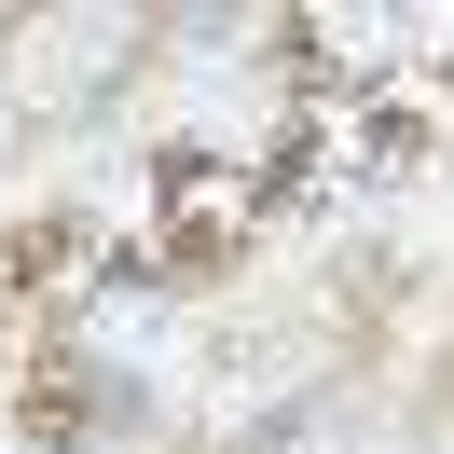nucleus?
<instances>
[{"label":"nucleus","mask_w":454,"mask_h":454,"mask_svg":"<svg viewBox=\"0 0 454 454\" xmlns=\"http://www.w3.org/2000/svg\"><path fill=\"white\" fill-rule=\"evenodd\" d=\"M0 138H14V124H0Z\"/></svg>","instance_id":"obj_1"}]
</instances>
